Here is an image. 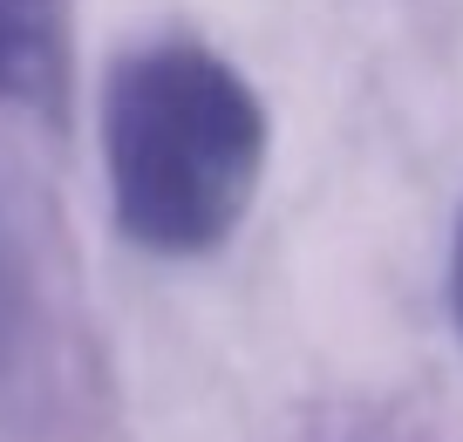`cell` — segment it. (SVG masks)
<instances>
[{
  "instance_id": "cell-3",
  "label": "cell",
  "mask_w": 463,
  "mask_h": 442,
  "mask_svg": "<svg viewBox=\"0 0 463 442\" xmlns=\"http://www.w3.org/2000/svg\"><path fill=\"white\" fill-rule=\"evenodd\" d=\"M21 334H28V272H21V252L7 239V218H0V381L21 354Z\"/></svg>"
},
{
  "instance_id": "cell-2",
  "label": "cell",
  "mask_w": 463,
  "mask_h": 442,
  "mask_svg": "<svg viewBox=\"0 0 463 442\" xmlns=\"http://www.w3.org/2000/svg\"><path fill=\"white\" fill-rule=\"evenodd\" d=\"M69 75V21L61 0H0V102H48Z\"/></svg>"
},
{
  "instance_id": "cell-4",
  "label": "cell",
  "mask_w": 463,
  "mask_h": 442,
  "mask_svg": "<svg viewBox=\"0 0 463 442\" xmlns=\"http://www.w3.org/2000/svg\"><path fill=\"white\" fill-rule=\"evenodd\" d=\"M449 314L463 327V225H457V252H449Z\"/></svg>"
},
{
  "instance_id": "cell-1",
  "label": "cell",
  "mask_w": 463,
  "mask_h": 442,
  "mask_svg": "<svg viewBox=\"0 0 463 442\" xmlns=\"http://www.w3.org/2000/svg\"><path fill=\"white\" fill-rule=\"evenodd\" d=\"M109 212L144 252L198 259L225 245L260 191L266 109L212 48H144L102 89Z\"/></svg>"
}]
</instances>
